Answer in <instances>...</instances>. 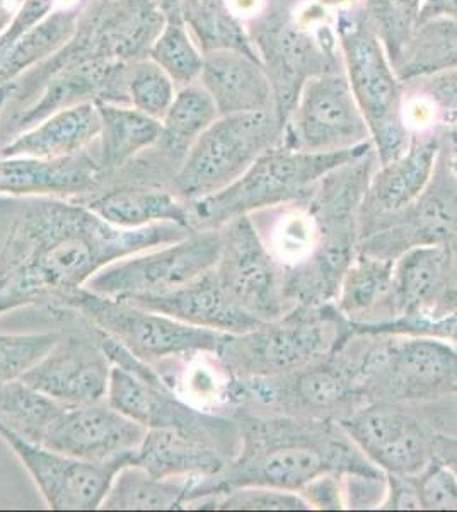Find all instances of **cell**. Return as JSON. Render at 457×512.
Masks as SVG:
<instances>
[{
    "instance_id": "cell-6",
    "label": "cell",
    "mask_w": 457,
    "mask_h": 512,
    "mask_svg": "<svg viewBox=\"0 0 457 512\" xmlns=\"http://www.w3.org/2000/svg\"><path fill=\"white\" fill-rule=\"evenodd\" d=\"M336 35L350 88L369 127L377 163H391L408 149L411 140L403 113V82L365 18L364 9L340 12Z\"/></svg>"
},
{
    "instance_id": "cell-44",
    "label": "cell",
    "mask_w": 457,
    "mask_h": 512,
    "mask_svg": "<svg viewBox=\"0 0 457 512\" xmlns=\"http://www.w3.org/2000/svg\"><path fill=\"white\" fill-rule=\"evenodd\" d=\"M420 82V94L432 111V117H442L444 122L457 120V69L442 70L430 76L413 79ZM411 82V81H410ZM406 84V82H405Z\"/></svg>"
},
{
    "instance_id": "cell-34",
    "label": "cell",
    "mask_w": 457,
    "mask_h": 512,
    "mask_svg": "<svg viewBox=\"0 0 457 512\" xmlns=\"http://www.w3.org/2000/svg\"><path fill=\"white\" fill-rule=\"evenodd\" d=\"M195 478H157L130 463L111 485L101 509H185V495Z\"/></svg>"
},
{
    "instance_id": "cell-18",
    "label": "cell",
    "mask_w": 457,
    "mask_h": 512,
    "mask_svg": "<svg viewBox=\"0 0 457 512\" xmlns=\"http://www.w3.org/2000/svg\"><path fill=\"white\" fill-rule=\"evenodd\" d=\"M145 434L144 425L101 400L67 405L40 444L79 460L108 461L135 454Z\"/></svg>"
},
{
    "instance_id": "cell-27",
    "label": "cell",
    "mask_w": 457,
    "mask_h": 512,
    "mask_svg": "<svg viewBox=\"0 0 457 512\" xmlns=\"http://www.w3.org/2000/svg\"><path fill=\"white\" fill-rule=\"evenodd\" d=\"M101 130L98 108L82 103L60 110L0 147V158L58 159L89 149Z\"/></svg>"
},
{
    "instance_id": "cell-38",
    "label": "cell",
    "mask_w": 457,
    "mask_h": 512,
    "mask_svg": "<svg viewBox=\"0 0 457 512\" xmlns=\"http://www.w3.org/2000/svg\"><path fill=\"white\" fill-rule=\"evenodd\" d=\"M364 12L396 69L420 24L422 0H365Z\"/></svg>"
},
{
    "instance_id": "cell-42",
    "label": "cell",
    "mask_w": 457,
    "mask_h": 512,
    "mask_svg": "<svg viewBox=\"0 0 457 512\" xmlns=\"http://www.w3.org/2000/svg\"><path fill=\"white\" fill-rule=\"evenodd\" d=\"M422 509L457 511V475L435 454L423 472L415 475Z\"/></svg>"
},
{
    "instance_id": "cell-23",
    "label": "cell",
    "mask_w": 457,
    "mask_h": 512,
    "mask_svg": "<svg viewBox=\"0 0 457 512\" xmlns=\"http://www.w3.org/2000/svg\"><path fill=\"white\" fill-rule=\"evenodd\" d=\"M81 202L113 226L139 229L171 222L193 231L190 204L169 187L116 183L113 187L99 188Z\"/></svg>"
},
{
    "instance_id": "cell-9",
    "label": "cell",
    "mask_w": 457,
    "mask_h": 512,
    "mask_svg": "<svg viewBox=\"0 0 457 512\" xmlns=\"http://www.w3.org/2000/svg\"><path fill=\"white\" fill-rule=\"evenodd\" d=\"M220 229H203L180 241L116 260L87 282L101 296L134 301L185 286L219 262Z\"/></svg>"
},
{
    "instance_id": "cell-33",
    "label": "cell",
    "mask_w": 457,
    "mask_h": 512,
    "mask_svg": "<svg viewBox=\"0 0 457 512\" xmlns=\"http://www.w3.org/2000/svg\"><path fill=\"white\" fill-rule=\"evenodd\" d=\"M181 6L191 36L203 55L234 50L260 60L246 24L234 16L226 0H181Z\"/></svg>"
},
{
    "instance_id": "cell-49",
    "label": "cell",
    "mask_w": 457,
    "mask_h": 512,
    "mask_svg": "<svg viewBox=\"0 0 457 512\" xmlns=\"http://www.w3.org/2000/svg\"><path fill=\"white\" fill-rule=\"evenodd\" d=\"M24 304L16 299V297L7 296L4 292H0V316L7 313V311H12V309L23 308Z\"/></svg>"
},
{
    "instance_id": "cell-26",
    "label": "cell",
    "mask_w": 457,
    "mask_h": 512,
    "mask_svg": "<svg viewBox=\"0 0 457 512\" xmlns=\"http://www.w3.org/2000/svg\"><path fill=\"white\" fill-rule=\"evenodd\" d=\"M439 151V137H411L410 146L400 158L379 164L364 205H369L376 214H398L415 204L434 176Z\"/></svg>"
},
{
    "instance_id": "cell-19",
    "label": "cell",
    "mask_w": 457,
    "mask_h": 512,
    "mask_svg": "<svg viewBox=\"0 0 457 512\" xmlns=\"http://www.w3.org/2000/svg\"><path fill=\"white\" fill-rule=\"evenodd\" d=\"M128 62H89L62 69L41 84L31 106L16 118L19 134L60 110L82 103L128 105Z\"/></svg>"
},
{
    "instance_id": "cell-47",
    "label": "cell",
    "mask_w": 457,
    "mask_h": 512,
    "mask_svg": "<svg viewBox=\"0 0 457 512\" xmlns=\"http://www.w3.org/2000/svg\"><path fill=\"white\" fill-rule=\"evenodd\" d=\"M21 197L11 195H0V236H7L11 229L12 222L18 214Z\"/></svg>"
},
{
    "instance_id": "cell-1",
    "label": "cell",
    "mask_w": 457,
    "mask_h": 512,
    "mask_svg": "<svg viewBox=\"0 0 457 512\" xmlns=\"http://www.w3.org/2000/svg\"><path fill=\"white\" fill-rule=\"evenodd\" d=\"M195 233L164 222L125 229L77 198L21 197L0 250V292L24 306L57 303L116 260Z\"/></svg>"
},
{
    "instance_id": "cell-13",
    "label": "cell",
    "mask_w": 457,
    "mask_h": 512,
    "mask_svg": "<svg viewBox=\"0 0 457 512\" xmlns=\"http://www.w3.org/2000/svg\"><path fill=\"white\" fill-rule=\"evenodd\" d=\"M280 142L306 152L345 151L372 142L347 74L338 69L307 79Z\"/></svg>"
},
{
    "instance_id": "cell-14",
    "label": "cell",
    "mask_w": 457,
    "mask_h": 512,
    "mask_svg": "<svg viewBox=\"0 0 457 512\" xmlns=\"http://www.w3.org/2000/svg\"><path fill=\"white\" fill-rule=\"evenodd\" d=\"M0 437L28 470L47 506L55 511L101 509L118 472L134 460V454L108 461L79 460L33 443L2 422Z\"/></svg>"
},
{
    "instance_id": "cell-2",
    "label": "cell",
    "mask_w": 457,
    "mask_h": 512,
    "mask_svg": "<svg viewBox=\"0 0 457 512\" xmlns=\"http://www.w3.org/2000/svg\"><path fill=\"white\" fill-rule=\"evenodd\" d=\"M241 446L224 472L195 478L185 495V509L202 497L238 487H270L301 492L324 473L382 477V470L365 458L352 439L324 422L270 419L239 414Z\"/></svg>"
},
{
    "instance_id": "cell-43",
    "label": "cell",
    "mask_w": 457,
    "mask_h": 512,
    "mask_svg": "<svg viewBox=\"0 0 457 512\" xmlns=\"http://www.w3.org/2000/svg\"><path fill=\"white\" fill-rule=\"evenodd\" d=\"M94 0H23L16 18L12 19L9 28L0 36V55L26 33L41 19L47 18L57 11H86Z\"/></svg>"
},
{
    "instance_id": "cell-16",
    "label": "cell",
    "mask_w": 457,
    "mask_h": 512,
    "mask_svg": "<svg viewBox=\"0 0 457 512\" xmlns=\"http://www.w3.org/2000/svg\"><path fill=\"white\" fill-rule=\"evenodd\" d=\"M340 427L365 458L388 475L415 477L435 458V437L413 415L386 402L352 412Z\"/></svg>"
},
{
    "instance_id": "cell-10",
    "label": "cell",
    "mask_w": 457,
    "mask_h": 512,
    "mask_svg": "<svg viewBox=\"0 0 457 512\" xmlns=\"http://www.w3.org/2000/svg\"><path fill=\"white\" fill-rule=\"evenodd\" d=\"M353 366L357 386L386 400L427 398L457 386V352L439 338L391 335Z\"/></svg>"
},
{
    "instance_id": "cell-37",
    "label": "cell",
    "mask_w": 457,
    "mask_h": 512,
    "mask_svg": "<svg viewBox=\"0 0 457 512\" xmlns=\"http://www.w3.org/2000/svg\"><path fill=\"white\" fill-rule=\"evenodd\" d=\"M65 407L23 379L0 384V422L33 443H41Z\"/></svg>"
},
{
    "instance_id": "cell-48",
    "label": "cell",
    "mask_w": 457,
    "mask_h": 512,
    "mask_svg": "<svg viewBox=\"0 0 457 512\" xmlns=\"http://www.w3.org/2000/svg\"><path fill=\"white\" fill-rule=\"evenodd\" d=\"M435 454L446 465L451 466L457 475V441L446 439V437H435Z\"/></svg>"
},
{
    "instance_id": "cell-40",
    "label": "cell",
    "mask_w": 457,
    "mask_h": 512,
    "mask_svg": "<svg viewBox=\"0 0 457 512\" xmlns=\"http://www.w3.org/2000/svg\"><path fill=\"white\" fill-rule=\"evenodd\" d=\"M190 509H219V511H302L313 509L299 492L270 489V487H238L224 494L202 497L191 502Z\"/></svg>"
},
{
    "instance_id": "cell-50",
    "label": "cell",
    "mask_w": 457,
    "mask_h": 512,
    "mask_svg": "<svg viewBox=\"0 0 457 512\" xmlns=\"http://www.w3.org/2000/svg\"><path fill=\"white\" fill-rule=\"evenodd\" d=\"M12 84L7 86H0V111L4 110V105L7 103V99L11 98Z\"/></svg>"
},
{
    "instance_id": "cell-39",
    "label": "cell",
    "mask_w": 457,
    "mask_h": 512,
    "mask_svg": "<svg viewBox=\"0 0 457 512\" xmlns=\"http://www.w3.org/2000/svg\"><path fill=\"white\" fill-rule=\"evenodd\" d=\"M127 94L130 106L162 120L176 96V84L151 57L128 62Z\"/></svg>"
},
{
    "instance_id": "cell-45",
    "label": "cell",
    "mask_w": 457,
    "mask_h": 512,
    "mask_svg": "<svg viewBox=\"0 0 457 512\" xmlns=\"http://www.w3.org/2000/svg\"><path fill=\"white\" fill-rule=\"evenodd\" d=\"M342 475L324 473L309 483L299 494L309 502V506L318 509H342L345 507V492L340 483Z\"/></svg>"
},
{
    "instance_id": "cell-12",
    "label": "cell",
    "mask_w": 457,
    "mask_h": 512,
    "mask_svg": "<svg viewBox=\"0 0 457 512\" xmlns=\"http://www.w3.org/2000/svg\"><path fill=\"white\" fill-rule=\"evenodd\" d=\"M275 94V113L284 127L307 79L340 69L335 43H323L301 28L282 7L268 9L248 26Z\"/></svg>"
},
{
    "instance_id": "cell-17",
    "label": "cell",
    "mask_w": 457,
    "mask_h": 512,
    "mask_svg": "<svg viewBox=\"0 0 457 512\" xmlns=\"http://www.w3.org/2000/svg\"><path fill=\"white\" fill-rule=\"evenodd\" d=\"M81 330L60 335L55 347L23 381L64 405H86L106 400L111 362L93 325L82 320Z\"/></svg>"
},
{
    "instance_id": "cell-4",
    "label": "cell",
    "mask_w": 457,
    "mask_h": 512,
    "mask_svg": "<svg viewBox=\"0 0 457 512\" xmlns=\"http://www.w3.org/2000/svg\"><path fill=\"white\" fill-rule=\"evenodd\" d=\"M164 23L159 0H94L76 35L60 52L12 82L11 98L31 103L58 70L89 62H134L149 57Z\"/></svg>"
},
{
    "instance_id": "cell-22",
    "label": "cell",
    "mask_w": 457,
    "mask_h": 512,
    "mask_svg": "<svg viewBox=\"0 0 457 512\" xmlns=\"http://www.w3.org/2000/svg\"><path fill=\"white\" fill-rule=\"evenodd\" d=\"M198 82L214 99L219 117L275 110V94L267 70L260 60L244 53L234 50L205 53Z\"/></svg>"
},
{
    "instance_id": "cell-30",
    "label": "cell",
    "mask_w": 457,
    "mask_h": 512,
    "mask_svg": "<svg viewBox=\"0 0 457 512\" xmlns=\"http://www.w3.org/2000/svg\"><path fill=\"white\" fill-rule=\"evenodd\" d=\"M217 118L219 111L214 99L200 82L180 88V91H176L166 115L162 117L161 135L151 151L174 176L198 137Z\"/></svg>"
},
{
    "instance_id": "cell-3",
    "label": "cell",
    "mask_w": 457,
    "mask_h": 512,
    "mask_svg": "<svg viewBox=\"0 0 457 512\" xmlns=\"http://www.w3.org/2000/svg\"><path fill=\"white\" fill-rule=\"evenodd\" d=\"M371 151L372 142L335 152L296 151L278 142L232 185L188 202L191 227L193 231L219 229L238 217L304 200L323 176Z\"/></svg>"
},
{
    "instance_id": "cell-35",
    "label": "cell",
    "mask_w": 457,
    "mask_h": 512,
    "mask_svg": "<svg viewBox=\"0 0 457 512\" xmlns=\"http://www.w3.org/2000/svg\"><path fill=\"white\" fill-rule=\"evenodd\" d=\"M159 2L164 12V23L149 57L168 72L176 88H185L198 81L202 72L203 53L186 24L181 0Z\"/></svg>"
},
{
    "instance_id": "cell-41",
    "label": "cell",
    "mask_w": 457,
    "mask_h": 512,
    "mask_svg": "<svg viewBox=\"0 0 457 512\" xmlns=\"http://www.w3.org/2000/svg\"><path fill=\"white\" fill-rule=\"evenodd\" d=\"M62 332H0V384L23 378L55 347Z\"/></svg>"
},
{
    "instance_id": "cell-11",
    "label": "cell",
    "mask_w": 457,
    "mask_h": 512,
    "mask_svg": "<svg viewBox=\"0 0 457 512\" xmlns=\"http://www.w3.org/2000/svg\"><path fill=\"white\" fill-rule=\"evenodd\" d=\"M106 402L145 429L183 432L212 444L232 460L239 453L241 437L236 420L193 407L178 396L162 373L140 378L123 367L111 366Z\"/></svg>"
},
{
    "instance_id": "cell-32",
    "label": "cell",
    "mask_w": 457,
    "mask_h": 512,
    "mask_svg": "<svg viewBox=\"0 0 457 512\" xmlns=\"http://www.w3.org/2000/svg\"><path fill=\"white\" fill-rule=\"evenodd\" d=\"M84 11H57L26 31L0 55V86L18 81L26 72L47 62L76 35Z\"/></svg>"
},
{
    "instance_id": "cell-36",
    "label": "cell",
    "mask_w": 457,
    "mask_h": 512,
    "mask_svg": "<svg viewBox=\"0 0 457 512\" xmlns=\"http://www.w3.org/2000/svg\"><path fill=\"white\" fill-rule=\"evenodd\" d=\"M457 69V18H435L418 24L396 76L401 82Z\"/></svg>"
},
{
    "instance_id": "cell-46",
    "label": "cell",
    "mask_w": 457,
    "mask_h": 512,
    "mask_svg": "<svg viewBox=\"0 0 457 512\" xmlns=\"http://www.w3.org/2000/svg\"><path fill=\"white\" fill-rule=\"evenodd\" d=\"M381 507H388V509H422L415 477L388 475V492H386Z\"/></svg>"
},
{
    "instance_id": "cell-20",
    "label": "cell",
    "mask_w": 457,
    "mask_h": 512,
    "mask_svg": "<svg viewBox=\"0 0 457 512\" xmlns=\"http://www.w3.org/2000/svg\"><path fill=\"white\" fill-rule=\"evenodd\" d=\"M103 183L98 159L89 151L58 159L0 158V195L82 200Z\"/></svg>"
},
{
    "instance_id": "cell-7",
    "label": "cell",
    "mask_w": 457,
    "mask_h": 512,
    "mask_svg": "<svg viewBox=\"0 0 457 512\" xmlns=\"http://www.w3.org/2000/svg\"><path fill=\"white\" fill-rule=\"evenodd\" d=\"M53 304L72 311L154 366L188 355H215L227 338V333L186 325L123 299L101 296L87 287L70 292Z\"/></svg>"
},
{
    "instance_id": "cell-28",
    "label": "cell",
    "mask_w": 457,
    "mask_h": 512,
    "mask_svg": "<svg viewBox=\"0 0 457 512\" xmlns=\"http://www.w3.org/2000/svg\"><path fill=\"white\" fill-rule=\"evenodd\" d=\"M231 456L197 437L169 429H147L134 465L157 478H210L226 470Z\"/></svg>"
},
{
    "instance_id": "cell-51",
    "label": "cell",
    "mask_w": 457,
    "mask_h": 512,
    "mask_svg": "<svg viewBox=\"0 0 457 512\" xmlns=\"http://www.w3.org/2000/svg\"><path fill=\"white\" fill-rule=\"evenodd\" d=\"M4 241H6V236H0V250H2V246H4Z\"/></svg>"
},
{
    "instance_id": "cell-25",
    "label": "cell",
    "mask_w": 457,
    "mask_h": 512,
    "mask_svg": "<svg viewBox=\"0 0 457 512\" xmlns=\"http://www.w3.org/2000/svg\"><path fill=\"white\" fill-rule=\"evenodd\" d=\"M355 256V234L323 236L306 258L285 270L287 306L290 309L330 306L331 301H336L343 277Z\"/></svg>"
},
{
    "instance_id": "cell-21",
    "label": "cell",
    "mask_w": 457,
    "mask_h": 512,
    "mask_svg": "<svg viewBox=\"0 0 457 512\" xmlns=\"http://www.w3.org/2000/svg\"><path fill=\"white\" fill-rule=\"evenodd\" d=\"M128 303L171 316L186 325L227 335L249 332L263 323L229 296L215 274V268L174 291L139 297Z\"/></svg>"
},
{
    "instance_id": "cell-29",
    "label": "cell",
    "mask_w": 457,
    "mask_h": 512,
    "mask_svg": "<svg viewBox=\"0 0 457 512\" xmlns=\"http://www.w3.org/2000/svg\"><path fill=\"white\" fill-rule=\"evenodd\" d=\"M96 108L101 120L96 159L103 176L111 178L140 154L156 146L161 135V120L149 117L134 106L96 103Z\"/></svg>"
},
{
    "instance_id": "cell-15",
    "label": "cell",
    "mask_w": 457,
    "mask_h": 512,
    "mask_svg": "<svg viewBox=\"0 0 457 512\" xmlns=\"http://www.w3.org/2000/svg\"><path fill=\"white\" fill-rule=\"evenodd\" d=\"M222 250L215 274L229 296L249 315L267 323L289 311L284 294V270L261 238L251 216L219 227Z\"/></svg>"
},
{
    "instance_id": "cell-24",
    "label": "cell",
    "mask_w": 457,
    "mask_h": 512,
    "mask_svg": "<svg viewBox=\"0 0 457 512\" xmlns=\"http://www.w3.org/2000/svg\"><path fill=\"white\" fill-rule=\"evenodd\" d=\"M449 274L451 253L434 243L413 246L394 260L391 284L393 320L434 313L435 306L447 296Z\"/></svg>"
},
{
    "instance_id": "cell-8",
    "label": "cell",
    "mask_w": 457,
    "mask_h": 512,
    "mask_svg": "<svg viewBox=\"0 0 457 512\" xmlns=\"http://www.w3.org/2000/svg\"><path fill=\"white\" fill-rule=\"evenodd\" d=\"M284 127L275 110L222 115L210 125L176 171L171 190L186 202L224 190L277 146Z\"/></svg>"
},
{
    "instance_id": "cell-5",
    "label": "cell",
    "mask_w": 457,
    "mask_h": 512,
    "mask_svg": "<svg viewBox=\"0 0 457 512\" xmlns=\"http://www.w3.org/2000/svg\"><path fill=\"white\" fill-rule=\"evenodd\" d=\"M343 318L324 308H294L249 332L227 335L214 355L231 379L285 378L321 362L342 342Z\"/></svg>"
},
{
    "instance_id": "cell-31",
    "label": "cell",
    "mask_w": 457,
    "mask_h": 512,
    "mask_svg": "<svg viewBox=\"0 0 457 512\" xmlns=\"http://www.w3.org/2000/svg\"><path fill=\"white\" fill-rule=\"evenodd\" d=\"M393 267V258H381L379 255L353 258L336 296V309L348 321V325H371L379 311L382 313L379 323L393 320Z\"/></svg>"
}]
</instances>
